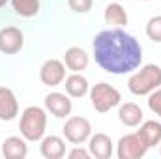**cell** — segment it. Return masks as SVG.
<instances>
[{"instance_id":"6da1fadb","label":"cell","mask_w":161,"mask_h":159,"mask_svg":"<svg viewBox=\"0 0 161 159\" xmlns=\"http://www.w3.org/2000/svg\"><path fill=\"white\" fill-rule=\"evenodd\" d=\"M96 64L113 75H125L135 71L142 62V47L135 36L122 28L99 32L92 43Z\"/></svg>"},{"instance_id":"7a4b0ae2","label":"cell","mask_w":161,"mask_h":159,"mask_svg":"<svg viewBox=\"0 0 161 159\" xmlns=\"http://www.w3.org/2000/svg\"><path fill=\"white\" fill-rule=\"evenodd\" d=\"M21 135L28 142H38L43 139L45 129H47V112L38 105H30L23 111L21 122H19Z\"/></svg>"},{"instance_id":"3957f363","label":"cell","mask_w":161,"mask_h":159,"mask_svg":"<svg viewBox=\"0 0 161 159\" xmlns=\"http://www.w3.org/2000/svg\"><path fill=\"white\" fill-rule=\"evenodd\" d=\"M159 86H161V68L156 66V64L142 66L127 80V88L133 96H148L150 92H154Z\"/></svg>"},{"instance_id":"277c9868","label":"cell","mask_w":161,"mask_h":159,"mask_svg":"<svg viewBox=\"0 0 161 159\" xmlns=\"http://www.w3.org/2000/svg\"><path fill=\"white\" fill-rule=\"evenodd\" d=\"M88 94H90L92 107L97 112H109L111 109L118 107L122 103L120 92L114 86H111L109 82H97V84H94Z\"/></svg>"},{"instance_id":"5b68a950","label":"cell","mask_w":161,"mask_h":159,"mask_svg":"<svg viewBox=\"0 0 161 159\" xmlns=\"http://www.w3.org/2000/svg\"><path fill=\"white\" fill-rule=\"evenodd\" d=\"M148 144L139 133H129L124 135L118 144H116V156L118 159H141L146 156Z\"/></svg>"},{"instance_id":"8992f818","label":"cell","mask_w":161,"mask_h":159,"mask_svg":"<svg viewBox=\"0 0 161 159\" xmlns=\"http://www.w3.org/2000/svg\"><path fill=\"white\" fill-rule=\"evenodd\" d=\"M62 133H64V137H66L68 142H71V144H82L92 135V123L84 116H71V118L66 120V123L62 127Z\"/></svg>"},{"instance_id":"52a82bcc","label":"cell","mask_w":161,"mask_h":159,"mask_svg":"<svg viewBox=\"0 0 161 159\" xmlns=\"http://www.w3.org/2000/svg\"><path fill=\"white\" fill-rule=\"evenodd\" d=\"M40 79L45 86H58L66 79V64L56 60V58H49L41 64L40 68Z\"/></svg>"},{"instance_id":"ba28073f","label":"cell","mask_w":161,"mask_h":159,"mask_svg":"<svg viewBox=\"0 0 161 159\" xmlns=\"http://www.w3.org/2000/svg\"><path fill=\"white\" fill-rule=\"evenodd\" d=\"M25 45V36L17 26H4L0 28V52L4 54H17Z\"/></svg>"},{"instance_id":"9c48e42d","label":"cell","mask_w":161,"mask_h":159,"mask_svg":"<svg viewBox=\"0 0 161 159\" xmlns=\"http://www.w3.org/2000/svg\"><path fill=\"white\" fill-rule=\"evenodd\" d=\"M45 109L54 116V118H68L71 114V99L62 94V92H51L45 96Z\"/></svg>"},{"instance_id":"30bf717a","label":"cell","mask_w":161,"mask_h":159,"mask_svg":"<svg viewBox=\"0 0 161 159\" xmlns=\"http://www.w3.org/2000/svg\"><path fill=\"white\" fill-rule=\"evenodd\" d=\"M88 152L96 159H109L113 156V140L105 133L90 135L88 139Z\"/></svg>"},{"instance_id":"8fae6325","label":"cell","mask_w":161,"mask_h":159,"mask_svg":"<svg viewBox=\"0 0 161 159\" xmlns=\"http://www.w3.org/2000/svg\"><path fill=\"white\" fill-rule=\"evenodd\" d=\"M19 114V101L11 88L0 86V120L11 122Z\"/></svg>"},{"instance_id":"7c38bea8","label":"cell","mask_w":161,"mask_h":159,"mask_svg":"<svg viewBox=\"0 0 161 159\" xmlns=\"http://www.w3.org/2000/svg\"><path fill=\"white\" fill-rule=\"evenodd\" d=\"M64 64H66V68H68L69 71L80 73L82 69L88 68L90 56H88V52H86L84 49H80V47H69V49L64 52Z\"/></svg>"},{"instance_id":"4fadbf2b","label":"cell","mask_w":161,"mask_h":159,"mask_svg":"<svg viewBox=\"0 0 161 159\" xmlns=\"http://www.w3.org/2000/svg\"><path fill=\"white\" fill-rule=\"evenodd\" d=\"M40 152L45 159H62L66 156V142H64V139H60L56 135L43 137L40 144Z\"/></svg>"},{"instance_id":"5bb4252c","label":"cell","mask_w":161,"mask_h":159,"mask_svg":"<svg viewBox=\"0 0 161 159\" xmlns=\"http://www.w3.org/2000/svg\"><path fill=\"white\" fill-rule=\"evenodd\" d=\"M2 156L8 159H25L28 156V146L25 137H8L2 142Z\"/></svg>"},{"instance_id":"9a60e30c","label":"cell","mask_w":161,"mask_h":159,"mask_svg":"<svg viewBox=\"0 0 161 159\" xmlns=\"http://www.w3.org/2000/svg\"><path fill=\"white\" fill-rule=\"evenodd\" d=\"M142 116H144L142 109H141L137 103H133V101L124 103V105H120V109H118V120H120L124 125H127V127H137V125H141Z\"/></svg>"},{"instance_id":"2e32d148","label":"cell","mask_w":161,"mask_h":159,"mask_svg":"<svg viewBox=\"0 0 161 159\" xmlns=\"http://www.w3.org/2000/svg\"><path fill=\"white\" fill-rule=\"evenodd\" d=\"M64 86H66V94L71 97H82L90 92V84L88 79L82 77L80 73H71L69 77L64 79Z\"/></svg>"},{"instance_id":"e0dca14e","label":"cell","mask_w":161,"mask_h":159,"mask_svg":"<svg viewBox=\"0 0 161 159\" xmlns=\"http://www.w3.org/2000/svg\"><path fill=\"white\" fill-rule=\"evenodd\" d=\"M144 142L148 144V148L156 146V144H161V123L156 122V120H148V122H142L141 129L137 131Z\"/></svg>"},{"instance_id":"ac0fdd59","label":"cell","mask_w":161,"mask_h":159,"mask_svg":"<svg viewBox=\"0 0 161 159\" xmlns=\"http://www.w3.org/2000/svg\"><path fill=\"white\" fill-rule=\"evenodd\" d=\"M103 17H105V23L111 25L113 28H122V26L127 25V13H125V9L122 8L118 2L109 4V6L105 8Z\"/></svg>"},{"instance_id":"d6986e66","label":"cell","mask_w":161,"mask_h":159,"mask_svg":"<svg viewBox=\"0 0 161 159\" xmlns=\"http://www.w3.org/2000/svg\"><path fill=\"white\" fill-rule=\"evenodd\" d=\"M9 2H11L15 13L21 17L30 19L40 13V0H9Z\"/></svg>"},{"instance_id":"ffe728a7","label":"cell","mask_w":161,"mask_h":159,"mask_svg":"<svg viewBox=\"0 0 161 159\" xmlns=\"http://www.w3.org/2000/svg\"><path fill=\"white\" fill-rule=\"evenodd\" d=\"M146 36L154 43H161V15L150 17L146 23Z\"/></svg>"},{"instance_id":"44dd1931","label":"cell","mask_w":161,"mask_h":159,"mask_svg":"<svg viewBox=\"0 0 161 159\" xmlns=\"http://www.w3.org/2000/svg\"><path fill=\"white\" fill-rule=\"evenodd\" d=\"M148 107L152 112H156L161 118V86L148 94Z\"/></svg>"},{"instance_id":"7402d4cb","label":"cell","mask_w":161,"mask_h":159,"mask_svg":"<svg viewBox=\"0 0 161 159\" xmlns=\"http://www.w3.org/2000/svg\"><path fill=\"white\" fill-rule=\"evenodd\" d=\"M94 0H68V6L75 11V13H88L92 9Z\"/></svg>"},{"instance_id":"603a6c76","label":"cell","mask_w":161,"mask_h":159,"mask_svg":"<svg viewBox=\"0 0 161 159\" xmlns=\"http://www.w3.org/2000/svg\"><path fill=\"white\" fill-rule=\"evenodd\" d=\"M68 157L69 159H88L90 157V152L84 150V148H80V144H75V148L68 154Z\"/></svg>"},{"instance_id":"cb8c5ba5","label":"cell","mask_w":161,"mask_h":159,"mask_svg":"<svg viewBox=\"0 0 161 159\" xmlns=\"http://www.w3.org/2000/svg\"><path fill=\"white\" fill-rule=\"evenodd\" d=\"M6 2H8V0H0V8H4V6H6Z\"/></svg>"},{"instance_id":"d4e9b609","label":"cell","mask_w":161,"mask_h":159,"mask_svg":"<svg viewBox=\"0 0 161 159\" xmlns=\"http://www.w3.org/2000/svg\"><path fill=\"white\" fill-rule=\"evenodd\" d=\"M116 2H122V0H116Z\"/></svg>"},{"instance_id":"484cf974","label":"cell","mask_w":161,"mask_h":159,"mask_svg":"<svg viewBox=\"0 0 161 159\" xmlns=\"http://www.w3.org/2000/svg\"><path fill=\"white\" fill-rule=\"evenodd\" d=\"M144 2H148V0H144Z\"/></svg>"},{"instance_id":"4316f807","label":"cell","mask_w":161,"mask_h":159,"mask_svg":"<svg viewBox=\"0 0 161 159\" xmlns=\"http://www.w3.org/2000/svg\"><path fill=\"white\" fill-rule=\"evenodd\" d=\"M159 154H161V150H159Z\"/></svg>"}]
</instances>
